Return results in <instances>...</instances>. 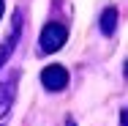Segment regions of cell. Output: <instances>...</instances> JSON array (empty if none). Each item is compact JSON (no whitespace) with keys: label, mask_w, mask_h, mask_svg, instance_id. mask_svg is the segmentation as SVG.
Instances as JSON below:
<instances>
[{"label":"cell","mask_w":128,"mask_h":126,"mask_svg":"<svg viewBox=\"0 0 128 126\" xmlns=\"http://www.w3.org/2000/svg\"><path fill=\"white\" fill-rule=\"evenodd\" d=\"M120 126H128V112H123V115H120Z\"/></svg>","instance_id":"obj_6"},{"label":"cell","mask_w":128,"mask_h":126,"mask_svg":"<svg viewBox=\"0 0 128 126\" xmlns=\"http://www.w3.org/2000/svg\"><path fill=\"white\" fill-rule=\"evenodd\" d=\"M101 33L104 36H112V33H114V27H117V8H112V6H109V8H104V14H101Z\"/></svg>","instance_id":"obj_5"},{"label":"cell","mask_w":128,"mask_h":126,"mask_svg":"<svg viewBox=\"0 0 128 126\" xmlns=\"http://www.w3.org/2000/svg\"><path fill=\"white\" fill-rule=\"evenodd\" d=\"M0 17H3V0H0Z\"/></svg>","instance_id":"obj_8"},{"label":"cell","mask_w":128,"mask_h":126,"mask_svg":"<svg viewBox=\"0 0 128 126\" xmlns=\"http://www.w3.org/2000/svg\"><path fill=\"white\" fill-rule=\"evenodd\" d=\"M126 77H128V63H126Z\"/></svg>","instance_id":"obj_9"},{"label":"cell","mask_w":128,"mask_h":126,"mask_svg":"<svg viewBox=\"0 0 128 126\" xmlns=\"http://www.w3.org/2000/svg\"><path fill=\"white\" fill-rule=\"evenodd\" d=\"M66 41H68V30H66V25H60V22H49V25H44V30H41L38 47H41L44 55H52V52L60 50Z\"/></svg>","instance_id":"obj_1"},{"label":"cell","mask_w":128,"mask_h":126,"mask_svg":"<svg viewBox=\"0 0 128 126\" xmlns=\"http://www.w3.org/2000/svg\"><path fill=\"white\" fill-rule=\"evenodd\" d=\"M41 85H44L46 91H63V88L68 85V69H66V66H57V63L46 66V69L41 71Z\"/></svg>","instance_id":"obj_2"},{"label":"cell","mask_w":128,"mask_h":126,"mask_svg":"<svg viewBox=\"0 0 128 126\" xmlns=\"http://www.w3.org/2000/svg\"><path fill=\"white\" fill-rule=\"evenodd\" d=\"M66 126H74V121H71V118H68V121H66Z\"/></svg>","instance_id":"obj_7"},{"label":"cell","mask_w":128,"mask_h":126,"mask_svg":"<svg viewBox=\"0 0 128 126\" xmlns=\"http://www.w3.org/2000/svg\"><path fill=\"white\" fill-rule=\"evenodd\" d=\"M19 33H22V14L16 11V14H14V30H11V36L0 44V69L8 63V58H11V52H14V44L19 41Z\"/></svg>","instance_id":"obj_3"},{"label":"cell","mask_w":128,"mask_h":126,"mask_svg":"<svg viewBox=\"0 0 128 126\" xmlns=\"http://www.w3.org/2000/svg\"><path fill=\"white\" fill-rule=\"evenodd\" d=\"M11 104H14V77L6 79V82H0V118L8 115Z\"/></svg>","instance_id":"obj_4"}]
</instances>
